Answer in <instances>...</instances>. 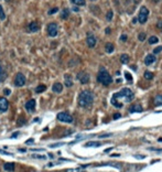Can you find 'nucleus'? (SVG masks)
I'll return each instance as SVG.
<instances>
[{"label": "nucleus", "instance_id": "nucleus-1", "mask_svg": "<svg viewBox=\"0 0 162 172\" xmlns=\"http://www.w3.org/2000/svg\"><path fill=\"white\" fill-rule=\"evenodd\" d=\"M133 98H135V94L132 93L131 89L123 88L121 91L117 92V93H115L114 95H112L110 103H111V105H114L115 107L121 108L124 106V104L121 103V100L124 99V102H125V103H129V102H131Z\"/></svg>", "mask_w": 162, "mask_h": 172}, {"label": "nucleus", "instance_id": "nucleus-2", "mask_svg": "<svg viewBox=\"0 0 162 172\" xmlns=\"http://www.w3.org/2000/svg\"><path fill=\"white\" fill-rule=\"evenodd\" d=\"M94 102V95L90 91H83L81 92L78 96V104L82 107H90Z\"/></svg>", "mask_w": 162, "mask_h": 172}, {"label": "nucleus", "instance_id": "nucleus-3", "mask_svg": "<svg viewBox=\"0 0 162 172\" xmlns=\"http://www.w3.org/2000/svg\"><path fill=\"white\" fill-rule=\"evenodd\" d=\"M97 81L100 84H103V85L108 86L112 83V77L110 76V74L108 73V71L105 67H100L99 73L97 75Z\"/></svg>", "mask_w": 162, "mask_h": 172}, {"label": "nucleus", "instance_id": "nucleus-4", "mask_svg": "<svg viewBox=\"0 0 162 172\" xmlns=\"http://www.w3.org/2000/svg\"><path fill=\"white\" fill-rule=\"evenodd\" d=\"M148 17H149V9L147 7L142 6L139 10V13H138V21L141 24H144L148 20Z\"/></svg>", "mask_w": 162, "mask_h": 172}, {"label": "nucleus", "instance_id": "nucleus-5", "mask_svg": "<svg viewBox=\"0 0 162 172\" xmlns=\"http://www.w3.org/2000/svg\"><path fill=\"white\" fill-rule=\"evenodd\" d=\"M57 32H58V27L55 22H51L48 24V34L50 37H56L57 35Z\"/></svg>", "mask_w": 162, "mask_h": 172}, {"label": "nucleus", "instance_id": "nucleus-6", "mask_svg": "<svg viewBox=\"0 0 162 172\" xmlns=\"http://www.w3.org/2000/svg\"><path fill=\"white\" fill-rule=\"evenodd\" d=\"M57 119L60 121L67 122V124H71V122H73V120H74L73 117L70 114H67V113H60V114H57Z\"/></svg>", "mask_w": 162, "mask_h": 172}, {"label": "nucleus", "instance_id": "nucleus-7", "mask_svg": "<svg viewBox=\"0 0 162 172\" xmlns=\"http://www.w3.org/2000/svg\"><path fill=\"white\" fill-rule=\"evenodd\" d=\"M25 84V76L22 74V73H18L16 75V78H15V85L16 86H23Z\"/></svg>", "mask_w": 162, "mask_h": 172}, {"label": "nucleus", "instance_id": "nucleus-8", "mask_svg": "<svg viewBox=\"0 0 162 172\" xmlns=\"http://www.w3.org/2000/svg\"><path fill=\"white\" fill-rule=\"evenodd\" d=\"M77 79H78V81L81 82L82 84H87L88 82H90V75H88L87 73L81 72V73H78V74H77Z\"/></svg>", "mask_w": 162, "mask_h": 172}, {"label": "nucleus", "instance_id": "nucleus-9", "mask_svg": "<svg viewBox=\"0 0 162 172\" xmlns=\"http://www.w3.org/2000/svg\"><path fill=\"white\" fill-rule=\"evenodd\" d=\"M8 107H9V103L7 100V98L4 97H0V112L4 113L8 110Z\"/></svg>", "mask_w": 162, "mask_h": 172}, {"label": "nucleus", "instance_id": "nucleus-10", "mask_svg": "<svg viewBox=\"0 0 162 172\" xmlns=\"http://www.w3.org/2000/svg\"><path fill=\"white\" fill-rule=\"evenodd\" d=\"M86 43H87V45L90 48H95L96 43H97V40H96V38L94 35H88L87 39H86Z\"/></svg>", "mask_w": 162, "mask_h": 172}, {"label": "nucleus", "instance_id": "nucleus-11", "mask_svg": "<svg viewBox=\"0 0 162 172\" xmlns=\"http://www.w3.org/2000/svg\"><path fill=\"white\" fill-rule=\"evenodd\" d=\"M156 62V55L154 54H148L147 56H145L144 58V64L147 65V66H149V65H151L152 63Z\"/></svg>", "mask_w": 162, "mask_h": 172}, {"label": "nucleus", "instance_id": "nucleus-12", "mask_svg": "<svg viewBox=\"0 0 162 172\" xmlns=\"http://www.w3.org/2000/svg\"><path fill=\"white\" fill-rule=\"evenodd\" d=\"M36 108V100L34 99H30L29 102L25 104V109L28 110L29 113H32Z\"/></svg>", "mask_w": 162, "mask_h": 172}, {"label": "nucleus", "instance_id": "nucleus-13", "mask_svg": "<svg viewBox=\"0 0 162 172\" xmlns=\"http://www.w3.org/2000/svg\"><path fill=\"white\" fill-rule=\"evenodd\" d=\"M40 29V25L37 22H31L29 24V27H28V30H29V32H32V33H34V32H37Z\"/></svg>", "mask_w": 162, "mask_h": 172}, {"label": "nucleus", "instance_id": "nucleus-14", "mask_svg": "<svg viewBox=\"0 0 162 172\" xmlns=\"http://www.w3.org/2000/svg\"><path fill=\"white\" fill-rule=\"evenodd\" d=\"M142 110L144 109H142L141 105H139V104H135V105H132L129 108V112L130 113H141Z\"/></svg>", "mask_w": 162, "mask_h": 172}, {"label": "nucleus", "instance_id": "nucleus-15", "mask_svg": "<svg viewBox=\"0 0 162 172\" xmlns=\"http://www.w3.org/2000/svg\"><path fill=\"white\" fill-rule=\"evenodd\" d=\"M64 84L66 87H71L73 86V79H72V76L70 74H66L64 76Z\"/></svg>", "mask_w": 162, "mask_h": 172}, {"label": "nucleus", "instance_id": "nucleus-16", "mask_svg": "<svg viewBox=\"0 0 162 172\" xmlns=\"http://www.w3.org/2000/svg\"><path fill=\"white\" fill-rule=\"evenodd\" d=\"M3 169H4V171L13 172L15 171V163H12V162H7V163L3 164Z\"/></svg>", "mask_w": 162, "mask_h": 172}, {"label": "nucleus", "instance_id": "nucleus-17", "mask_svg": "<svg viewBox=\"0 0 162 172\" xmlns=\"http://www.w3.org/2000/svg\"><path fill=\"white\" fill-rule=\"evenodd\" d=\"M52 91L54 92V93H61V92L63 91V85L61 83H55L54 85L52 86Z\"/></svg>", "mask_w": 162, "mask_h": 172}, {"label": "nucleus", "instance_id": "nucleus-18", "mask_svg": "<svg viewBox=\"0 0 162 172\" xmlns=\"http://www.w3.org/2000/svg\"><path fill=\"white\" fill-rule=\"evenodd\" d=\"M105 50H106L107 53H112L115 50V46H114V44H111V43H106V45H105Z\"/></svg>", "mask_w": 162, "mask_h": 172}, {"label": "nucleus", "instance_id": "nucleus-19", "mask_svg": "<svg viewBox=\"0 0 162 172\" xmlns=\"http://www.w3.org/2000/svg\"><path fill=\"white\" fill-rule=\"evenodd\" d=\"M120 62L123 64H127L129 62V55L128 54H121L120 55Z\"/></svg>", "mask_w": 162, "mask_h": 172}, {"label": "nucleus", "instance_id": "nucleus-20", "mask_svg": "<svg viewBox=\"0 0 162 172\" xmlns=\"http://www.w3.org/2000/svg\"><path fill=\"white\" fill-rule=\"evenodd\" d=\"M154 105L156 106H162V95H157L154 98Z\"/></svg>", "mask_w": 162, "mask_h": 172}, {"label": "nucleus", "instance_id": "nucleus-21", "mask_svg": "<svg viewBox=\"0 0 162 172\" xmlns=\"http://www.w3.org/2000/svg\"><path fill=\"white\" fill-rule=\"evenodd\" d=\"M70 17V10L67 8H65V9H63V11H62V15H61V18L62 19H67Z\"/></svg>", "mask_w": 162, "mask_h": 172}, {"label": "nucleus", "instance_id": "nucleus-22", "mask_svg": "<svg viewBox=\"0 0 162 172\" xmlns=\"http://www.w3.org/2000/svg\"><path fill=\"white\" fill-rule=\"evenodd\" d=\"M148 42H149V44H156V43L159 42V39H158V37H156V35H152V37L149 38Z\"/></svg>", "mask_w": 162, "mask_h": 172}, {"label": "nucleus", "instance_id": "nucleus-23", "mask_svg": "<svg viewBox=\"0 0 162 172\" xmlns=\"http://www.w3.org/2000/svg\"><path fill=\"white\" fill-rule=\"evenodd\" d=\"M144 78L145 79H152L153 78V73H151V72H149V71H145L144 72Z\"/></svg>", "mask_w": 162, "mask_h": 172}, {"label": "nucleus", "instance_id": "nucleus-24", "mask_svg": "<svg viewBox=\"0 0 162 172\" xmlns=\"http://www.w3.org/2000/svg\"><path fill=\"white\" fill-rule=\"evenodd\" d=\"M45 89H46V86L45 85H42V84H41V85H39L36 88V94H40V93H42V92H44Z\"/></svg>", "mask_w": 162, "mask_h": 172}, {"label": "nucleus", "instance_id": "nucleus-25", "mask_svg": "<svg viewBox=\"0 0 162 172\" xmlns=\"http://www.w3.org/2000/svg\"><path fill=\"white\" fill-rule=\"evenodd\" d=\"M100 143L99 142H96V141H90L85 145V147H99Z\"/></svg>", "mask_w": 162, "mask_h": 172}, {"label": "nucleus", "instance_id": "nucleus-26", "mask_svg": "<svg viewBox=\"0 0 162 172\" xmlns=\"http://www.w3.org/2000/svg\"><path fill=\"white\" fill-rule=\"evenodd\" d=\"M74 4H76V6H85V0H71Z\"/></svg>", "mask_w": 162, "mask_h": 172}, {"label": "nucleus", "instance_id": "nucleus-27", "mask_svg": "<svg viewBox=\"0 0 162 172\" xmlns=\"http://www.w3.org/2000/svg\"><path fill=\"white\" fill-rule=\"evenodd\" d=\"M145 38H147V34L144 33V32H140L139 34H138V40H139V41H144L145 40Z\"/></svg>", "mask_w": 162, "mask_h": 172}, {"label": "nucleus", "instance_id": "nucleus-28", "mask_svg": "<svg viewBox=\"0 0 162 172\" xmlns=\"http://www.w3.org/2000/svg\"><path fill=\"white\" fill-rule=\"evenodd\" d=\"M112 17H114V12H112V10H109V11H108V13H107V16H106V19L108 21H111Z\"/></svg>", "mask_w": 162, "mask_h": 172}, {"label": "nucleus", "instance_id": "nucleus-29", "mask_svg": "<svg viewBox=\"0 0 162 172\" xmlns=\"http://www.w3.org/2000/svg\"><path fill=\"white\" fill-rule=\"evenodd\" d=\"M4 77H6V74H4V72H3V67L0 65V79H4Z\"/></svg>", "mask_w": 162, "mask_h": 172}, {"label": "nucleus", "instance_id": "nucleus-30", "mask_svg": "<svg viewBox=\"0 0 162 172\" xmlns=\"http://www.w3.org/2000/svg\"><path fill=\"white\" fill-rule=\"evenodd\" d=\"M58 11V8H52V9H50L49 10V12H48V15H50V16H52L54 15V13H56Z\"/></svg>", "mask_w": 162, "mask_h": 172}, {"label": "nucleus", "instance_id": "nucleus-31", "mask_svg": "<svg viewBox=\"0 0 162 172\" xmlns=\"http://www.w3.org/2000/svg\"><path fill=\"white\" fill-rule=\"evenodd\" d=\"M4 18H6L4 11H3V9H2V7L0 6V19H1V20H4Z\"/></svg>", "mask_w": 162, "mask_h": 172}, {"label": "nucleus", "instance_id": "nucleus-32", "mask_svg": "<svg viewBox=\"0 0 162 172\" xmlns=\"http://www.w3.org/2000/svg\"><path fill=\"white\" fill-rule=\"evenodd\" d=\"M125 76H126V79H127V81H129L130 83L132 82V76H131V74H129L128 72H126V73H125Z\"/></svg>", "mask_w": 162, "mask_h": 172}, {"label": "nucleus", "instance_id": "nucleus-33", "mask_svg": "<svg viewBox=\"0 0 162 172\" xmlns=\"http://www.w3.org/2000/svg\"><path fill=\"white\" fill-rule=\"evenodd\" d=\"M161 51H162V46H158V48H156L153 50V54H158V53H160Z\"/></svg>", "mask_w": 162, "mask_h": 172}, {"label": "nucleus", "instance_id": "nucleus-34", "mask_svg": "<svg viewBox=\"0 0 162 172\" xmlns=\"http://www.w3.org/2000/svg\"><path fill=\"white\" fill-rule=\"evenodd\" d=\"M3 93H4V95H10V94H11V91H10L9 88H4Z\"/></svg>", "mask_w": 162, "mask_h": 172}, {"label": "nucleus", "instance_id": "nucleus-35", "mask_svg": "<svg viewBox=\"0 0 162 172\" xmlns=\"http://www.w3.org/2000/svg\"><path fill=\"white\" fill-rule=\"evenodd\" d=\"M0 153L6 154V155H12V153H10V152H7V151H3V150H0Z\"/></svg>", "mask_w": 162, "mask_h": 172}, {"label": "nucleus", "instance_id": "nucleus-36", "mask_svg": "<svg viewBox=\"0 0 162 172\" xmlns=\"http://www.w3.org/2000/svg\"><path fill=\"white\" fill-rule=\"evenodd\" d=\"M126 40H127V35L126 34L120 35V41H126Z\"/></svg>", "mask_w": 162, "mask_h": 172}, {"label": "nucleus", "instance_id": "nucleus-37", "mask_svg": "<svg viewBox=\"0 0 162 172\" xmlns=\"http://www.w3.org/2000/svg\"><path fill=\"white\" fill-rule=\"evenodd\" d=\"M120 117H121V115L119 114V113H117V114L114 115V119H118V118H120Z\"/></svg>", "mask_w": 162, "mask_h": 172}, {"label": "nucleus", "instance_id": "nucleus-38", "mask_svg": "<svg viewBox=\"0 0 162 172\" xmlns=\"http://www.w3.org/2000/svg\"><path fill=\"white\" fill-rule=\"evenodd\" d=\"M33 158H39V159H45L44 155H36V154H33Z\"/></svg>", "mask_w": 162, "mask_h": 172}, {"label": "nucleus", "instance_id": "nucleus-39", "mask_svg": "<svg viewBox=\"0 0 162 172\" xmlns=\"http://www.w3.org/2000/svg\"><path fill=\"white\" fill-rule=\"evenodd\" d=\"M157 27H158V28H160V29H162V21H159V22H158V24H157Z\"/></svg>", "mask_w": 162, "mask_h": 172}, {"label": "nucleus", "instance_id": "nucleus-40", "mask_svg": "<svg viewBox=\"0 0 162 172\" xmlns=\"http://www.w3.org/2000/svg\"><path fill=\"white\" fill-rule=\"evenodd\" d=\"M109 136H111L110 134H107V135H103V136H99V138H106V137H109Z\"/></svg>", "mask_w": 162, "mask_h": 172}, {"label": "nucleus", "instance_id": "nucleus-41", "mask_svg": "<svg viewBox=\"0 0 162 172\" xmlns=\"http://www.w3.org/2000/svg\"><path fill=\"white\" fill-rule=\"evenodd\" d=\"M31 151H44V149H31Z\"/></svg>", "mask_w": 162, "mask_h": 172}, {"label": "nucleus", "instance_id": "nucleus-42", "mask_svg": "<svg viewBox=\"0 0 162 172\" xmlns=\"http://www.w3.org/2000/svg\"><path fill=\"white\" fill-rule=\"evenodd\" d=\"M135 158H137V159H144V155H135Z\"/></svg>", "mask_w": 162, "mask_h": 172}, {"label": "nucleus", "instance_id": "nucleus-43", "mask_svg": "<svg viewBox=\"0 0 162 172\" xmlns=\"http://www.w3.org/2000/svg\"><path fill=\"white\" fill-rule=\"evenodd\" d=\"M105 32H106V34H109V33H110V28H106Z\"/></svg>", "mask_w": 162, "mask_h": 172}, {"label": "nucleus", "instance_id": "nucleus-44", "mask_svg": "<svg viewBox=\"0 0 162 172\" xmlns=\"http://www.w3.org/2000/svg\"><path fill=\"white\" fill-rule=\"evenodd\" d=\"M33 142V139H29V140H27V143H32Z\"/></svg>", "mask_w": 162, "mask_h": 172}, {"label": "nucleus", "instance_id": "nucleus-45", "mask_svg": "<svg viewBox=\"0 0 162 172\" xmlns=\"http://www.w3.org/2000/svg\"><path fill=\"white\" fill-rule=\"evenodd\" d=\"M18 135H19V133H15V134H13V135H12V138H16Z\"/></svg>", "mask_w": 162, "mask_h": 172}, {"label": "nucleus", "instance_id": "nucleus-46", "mask_svg": "<svg viewBox=\"0 0 162 172\" xmlns=\"http://www.w3.org/2000/svg\"><path fill=\"white\" fill-rule=\"evenodd\" d=\"M110 150H111V148H108V149H106V150H105V152H109Z\"/></svg>", "mask_w": 162, "mask_h": 172}, {"label": "nucleus", "instance_id": "nucleus-47", "mask_svg": "<svg viewBox=\"0 0 162 172\" xmlns=\"http://www.w3.org/2000/svg\"><path fill=\"white\" fill-rule=\"evenodd\" d=\"M152 1H153V2H160L161 0H152Z\"/></svg>", "mask_w": 162, "mask_h": 172}, {"label": "nucleus", "instance_id": "nucleus-48", "mask_svg": "<svg viewBox=\"0 0 162 172\" xmlns=\"http://www.w3.org/2000/svg\"><path fill=\"white\" fill-rule=\"evenodd\" d=\"M90 1H96V0H90Z\"/></svg>", "mask_w": 162, "mask_h": 172}, {"label": "nucleus", "instance_id": "nucleus-49", "mask_svg": "<svg viewBox=\"0 0 162 172\" xmlns=\"http://www.w3.org/2000/svg\"><path fill=\"white\" fill-rule=\"evenodd\" d=\"M0 82H1V79H0Z\"/></svg>", "mask_w": 162, "mask_h": 172}]
</instances>
